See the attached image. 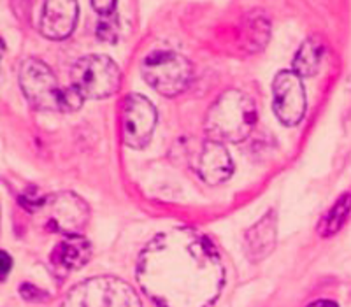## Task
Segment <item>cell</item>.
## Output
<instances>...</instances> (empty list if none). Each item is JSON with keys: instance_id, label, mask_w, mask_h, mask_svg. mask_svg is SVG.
<instances>
[{"instance_id": "9a60e30c", "label": "cell", "mask_w": 351, "mask_h": 307, "mask_svg": "<svg viewBox=\"0 0 351 307\" xmlns=\"http://www.w3.org/2000/svg\"><path fill=\"white\" fill-rule=\"evenodd\" d=\"M351 212V193H346V195L341 197L337 202L334 204V208L327 212L322 223H319L318 234L322 237H330L334 234L341 230V227L344 225V221L348 219Z\"/></svg>"}, {"instance_id": "6da1fadb", "label": "cell", "mask_w": 351, "mask_h": 307, "mask_svg": "<svg viewBox=\"0 0 351 307\" xmlns=\"http://www.w3.org/2000/svg\"><path fill=\"white\" fill-rule=\"evenodd\" d=\"M218 249L190 228L162 232L144 247L137 281L158 307H209L223 286Z\"/></svg>"}, {"instance_id": "4fadbf2b", "label": "cell", "mask_w": 351, "mask_h": 307, "mask_svg": "<svg viewBox=\"0 0 351 307\" xmlns=\"http://www.w3.org/2000/svg\"><path fill=\"white\" fill-rule=\"evenodd\" d=\"M92 258V244L81 236H67L56 244L51 253V260L56 267L64 271H76L86 265Z\"/></svg>"}, {"instance_id": "8fae6325", "label": "cell", "mask_w": 351, "mask_h": 307, "mask_svg": "<svg viewBox=\"0 0 351 307\" xmlns=\"http://www.w3.org/2000/svg\"><path fill=\"white\" fill-rule=\"evenodd\" d=\"M276 236H278V214L272 209L246 232L244 249L247 258L253 262L267 258L276 247Z\"/></svg>"}, {"instance_id": "d6986e66", "label": "cell", "mask_w": 351, "mask_h": 307, "mask_svg": "<svg viewBox=\"0 0 351 307\" xmlns=\"http://www.w3.org/2000/svg\"><path fill=\"white\" fill-rule=\"evenodd\" d=\"M4 53H5V44H4V40L0 39V58L4 56Z\"/></svg>"}, {"instance_id": "e0dca14e", "label": "cell", "mask_w": 351, "mask_h": 307, "mask_svg": "<svg viewBox=\"0 0 351 307\" xmlns=\"http://www.w3.org/2000/svg\"><path fill=\"white\" fill-rule=\"evenodd\" d=\"M92 8L99 12L100 16H109V14L114 12L116 2H111V0H108V2H92Z\"/></svg>"}, {"instance_id": "5bb4252c", "label": "cell", "mask_w": 351, "mask_h": 307, "mask_svg": "<svg viewBox=\"0 0 351 307\" xmlns=\"http://www.w3.org/2000/svg\"><path fill=\"white\" fill-rule=\"evenodd\" d=\"M325 56V42L319 37H309L304 40L293 60V72L299 77L315 76Z\"/></svg>"}, {"instance_id": "7c38bea8", "label": "cell", "mask_w": 351, "mask_h": 307, "mask_svg": "<svg viewBox=\"0 0 351 307\" xmlns=\"http://www.w3.org/2000/svg\"><path fill=\"white\" fill-rule=\"evenodd\" d=\"M199 172L200 177L209 184L223 183L230 177L234 172V162L223 144L213 139L204 144L199 158Z\"/></svg>"}, {"instance_id": "3957f363", "label": "cell", "mask_w": 351, "mask_h": 307, "mask_svg": "<svg viewBox=\"0 0 351 307\" xmlns=\"http://www.w3.org/2000/svg\"><path fill=\"white\" fill-rule=\"evenodd\" d=\"M256 125L253 100L239 90H228L218 97L206 118V130L218 143H241Z\"/></svg>"}, {"instance_id": "ba28073f", "label": "cell", "mask_w": 351, "mask_h": 307, "mask_svg": "<svg viewBox=\"0 0 351 307\" xmlns=\"http://www.w3.org/2000/svg\"><path fill=\"white\" fill-rule=\"evenodd\" d=\"M156 125V111L146 97L132 93L121 106V137L134 149L144 148L152 140Z\"/></svg>"}, {"instance_id": "277c9868", "label": "cell", "mask_w": 351, "mask_h": 307, "mask_svg": "<svg viewBox=\"0 0 351 307\" xmlns=\"http://www.w3.org/2000/svg\"><path fill=\"white\" fill-rule=\"evenodd\" d=\"M60 307H143L128 283L114 275H97L76 284Z\"/></svg>"}, {"instance_id": "8992f818", "label": "cell", "mask_w": 351, "mask_h": 307, "mask_svg": "<svg viewBox=\"0 0 351 307\" xmlns=\"http://www.w3.org/2000/svg\"><path fill=\"white\" fill-rule=\"evenodd\" d=\"M144 81L165 97L183 93L193 76L190 60L174 51H153L144 58L141 65Z\"/></svg>"}, {"instance_id": "7a4b0ae2", "label": "cell", "mask_w": 351, "mask_h": 307, "mask_svg": "<svg viewBox=\"0 0 351 307\" xmlns=\"http://www.w3.org/2000/svg\"><path fill=\"white\" fill-rule=\"evenodd\" d=\"M20 86L28 102L43 111L72 112L83 104L74 88H62L51 69L36 58H28L21 64Z\"/></svg>"}, {"instance_id": "2e32d148", "label": "cell", "mask_w": 351, "mask_h": 307, "mask_svg": "<svg viewBox=\"0 0 351 307\" xmlns=\"http://www.w3.org/2000/svg\"><path fill=\"white\" fill-rule=\"evenodd\" d=\"M12 269V258L5 251L0 249V283L5 280Z\"/></svg>"}, {"instance_id": "ac0fdd59", "label": "cell", "mask_w": 351, "mask_h": 307, "mask_svg": "<svg viewBox=\"0 0 351 307\" xmlns=\"http://www.w3.org/2000/svg\"><path fill=\"white\" fill-rule=\"evenodd\" d=\"M307 307H337V304L330 302V300H316V302L309 304Z\"/></svg>"}, {"instance_id": "5b68a950", "label": "cell", "mask_w": 351, "mask_h": 307, "mask_svg": "<svg viewBox=\"0 0 351 307\" xmlns=\"http://www.w3.org/2000/svg\"><path fill=\"white\" fill-rule=\"evenodd\" d=\"M72 88L81 99H108L120 88L121 72L106 55H88L72 65Z\"/></svg>"}, {"instance_id": "52a82bcc", "label": "cell", "mask_w": 351, "mask_h": 307, "mask_svg": "<svg viewBox=\"0 0 351 307\" xmlns=\"http://www.w3.org/2000/svg\"><path fill=\"white\" fill-rule=\"evenodd\" d=\"M43 212L44 225L53 232H60L67 236H80L86 227L90 211L81 197L74 193H58L43 200L39 208Z\"/></svg>"}, {"instance_id": "30bf717a", "label": "cell", "mask_w": 351, "mask_h": 307, "mask_svg": "<svg viewBox=\"0 0 351 307\" xmlns=\"http://www.w3.org/2000/svg\"><path fill=\"white\" fill-rule=\"evenodd\" d=\"M77 12H80V8L76 2H71V0L43 2L39 16H37V28L48 39H65L76 27Z\"/></svg>"}, {"instance_id": "9c48e42d", "label": "cell", "mask_w": 351, "mask_h": 307, "mask_svg": "<svg viewBox=\"0 0 351 307\" xmlns=\"http://www.w3.org/2000/svg\"><path fill=\"white\" fill-rule=\"evenodd\" d=\"M272 108L288 127L299 123L306 112V92L302 79L293 71H283L272 83Z\"/></svg>"}]
</instances>
